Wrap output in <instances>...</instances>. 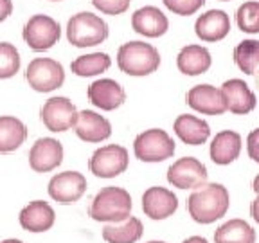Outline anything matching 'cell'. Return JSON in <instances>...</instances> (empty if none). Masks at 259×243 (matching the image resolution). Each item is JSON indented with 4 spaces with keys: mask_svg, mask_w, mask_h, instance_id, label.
Segmentation results:
<instances>
[{
    "mask_svg": "<svg viewBox=\"0 0 259 243\" xmlns=\"http://www.w3.org/2000/svg\"><path fill=\"white\" fill-rule=\"evenodd\" d=\"M231 207V194L225 186L216 182L203 184L193 189L187 198V213L196 223L209 225L223 218Z\"/></svg>",
    "mask_w": 259,
    "mask_h": 243,
    "instance_id": "obj_1",
    "label": "cell"
},
{
    "mask_svg": "<svg viewBox=\"0 0 259 243\" xmlns=\"http://www.w3.org/2000/svg\"><path fill=\"white\" fill-rule=\"evenodd\" d=\"M132 194L119 186H106L94 196L89 216L99 223H119L132 216Z\"/></svg>",
    "mask_w": 259,
    "mask_h": 243,
    "instance_id": "obj_2",
    "label": "cell"
},
{
    "mask_svg": "<svg viewBox=\"0 0 259 243\" xmlns=\"http://www.w3.org/2000/svg\"><path fill=\"white\" fill-rule=\"evenodd\" d=\"M117 67L121 72L134 77H144L157 72L160 67V53L148 42H126L117 51Z\"/></svg>",
    "mask_w": 259,
    "mask_h": 243,
    "instance_id": "obj_3",
    "label": "cell"
},
{
    "mask_svg": "<svg viewBox=\"0 0 259 243\" xmlns=\"http://www.w3.org/2000/svg\"><path fill=\"white\" fill-rule=\"evenodd\" d=\"M108 34V24L99 15H94L90 11L76 13L67 24V40L77 49L101 45L103 42H106Z\"/></svg>",
    "mask_w": 259,
    "mask_h": 243,
    "instance_id": "obj_4",
    "label": "cell"
},
{
    "mask_svg": "<svg viewBox=\"0 0 259 243\" xmlns=\"http://www.w3.org/2000/svg\"><path fill=\"white\" fill-rule=\"evenodd\" d=\"M175 151H177V142L162 128L144 130L134 141V153L141 162H150V164L164 162L173 157Z\"/></svg>",
    "mask_w": 259,
    "mask_h": 243,
    "instance_id": "obj_5",
    "label": "cell"
},
{
    "mask_svg": "<svg viewBox=\"0 0 259 243\" xmlns=\"http://www.w3.org/2000/svg\"><path fill=\"white\" fill-rule=\"evenodd\" d=\"M25 81L34 92H54L65 83V69L53 58H34L25 69Z\"/></svg>",
    "mask_w": 259,
    "mask_h": 243,
    "instance_id": "obj_6",
    "label": "cell"
},
{
    "mask_svg": "<svg viewBox=\"0 0 259 243\" xmlns=\"http://www.w3.org/2000/svg\"><path fill=\"white\" fill-rule=\"evenodd\" d=\"M22 38L34 53H44L53 49L61 38V27L53 16L32 15L24 25Z\"/></svg>",
    "mask_w": 259,
    "mask_h": 243,
    "instance_id": "obj_7",
    "label": "cell"
},
{
    "mask_svg": "<svg viewBox=\"0 0 259 243\" xmlns=\"http://www.w3.org/2000/svg\"><path fill=\"white\" fill-rule=\"evenodd\" d=\"M130 166V153L121 144H106L97 148L89 160V170L97 178H115Z\"/></svg>",
    "mask_w": 259,
    "mask_h": 243,
    "instance_id": "obj_8",
    "label": "cell"
},
{
    "mask_svg": "<svg viewBox=\"0 0 259 243\" xmlns=\"http://www.w3.org/2000/svg\"><path fill=\"white\" fill-rule=\"evenodd\" d=\"M77 108L69 97L54 96L49 97L40 108V119L44 126L53 134H63L74 128L77 121Z\"/></svg>",
    "mask_w": 259,
    "mask_h": 243,
    "instance_id": "obj_9",
    "label": "cell"
},
{
    "mask_svg": "<svg viewBox=\"0 0 259 243\" xmlns=\"http://www.w3.org/2000/svg\"><path fill=\"white\" fill-rule=\"evenodd\" d=\"M87 178L79 171H61L49 180L47 193L49 196L60 206H72L83 198L87 193Z\"/></svg>",
    "mask_w": 259,
    "mask_h": 243,
    "instance_id": "obj_10",
    "label": "cell"
},
{
    "mask_svg": "<svg viewBox=\"0 0 259 243\" xmlns=\"http://www.w3.org/2000/svg\"><path fill=\"white\" fill-rule=\"evenodd\" d=\"M209 178L205 164L194 157H182L175 160L167 170V182L177 189H196Z\"/></svg>",
    "mask_w": 259,
    "mask_h": 243,
    "instance_id": "obj_11",
    "label": "cell"
},
{
    "mask_svg": "<svg viewBox=\"0 0 259 243\" xmlns=\"http://www.w3.org/2000/svg\"><path fill=\"white\" fill-rule=\"evenodd\" d=\"M63 144L54 137H40L29 150V168L34 173H51L63 162Z\"/></svg>",
    "mask_w": 259,
    "mask_h": 243,
    "instance_id": "obj_12",
    "label": "cell"
},
{
    "mask_svg": "<svg viewBox=\"0 0 259 243\" xmlns=\"http://www.w3.org/2000/svg\"><path fill=\"white\" fill-rule=\"evenodd\" d=\"M186 103L202 115H223L227 112L222 89H216L209 83L191 87L186 94Z\"/></svg>",
    "mask_w": 259,
    "mask_h": 243,
    "instance_id": "obj_13",
    "label": "cell"
},
{
    "mask_svg": "<svg viewBox=\"0 0 259 243\" xmlns=\"http://www.w3.org/2000/svg\"><path fill=\"white\" fill-rule=\"evenodd\" d=\"M178 209L177 194L167 187L151 186L142 194V211L148 218L160 222L169 216H173Z\"/></svg>",
    "mask_w": 259,
    "mask_h": 243,
    "instance_id": "obj_14",
    "label": "cell"
},
{
    "mask_svg": "<svg viewBox=\"0 0 259 243\" xmlns=\"http://www.w3.org/2000/svg\"><path fill=\"white\" fill-rule=\"evenodd\" d=\"M87 96H89V101L103 112H113L126 101L124 89L110 77H103L90 83V87L87 89Z\"/></svg>",
    "mask_w": 259,
    "mask_h": 243,
    "instance_id": "obj_15",
    "label": "cell"
},
{
    "mask_svg": "<svg viewBox=\"0 0 259 243\" xmlns=\"http://www.w3.org/2000/svg\"><path fill=\"white\" fill-rule=\"evenodd\" d=\"M74 132L83 142L89 144H99L106 141L112 135V125L110 121L101 115V113L94 112V110H81L77 113V121L74 125Z\"/></svg>",
    "mask_w": 259,
    "mask_h": 243,
    "instance_id": "obj_16",
    "label": "cell"
},
{
    "mask_svg": "<svg viewBox=\"0 0 259 243\" xmlns=\"http://www.w3.org/2000/svg\"><path fill=\"white\" fill-rule=\"evenodd\" d=\"M194 32L205 44H216L231 32V18L223 9H209L194 22Z\"/></svg>",
    "mask_w": 259,
    "mask_h": 243,
    "instance_id": "obj_17",
    "label": "cell"
},
{
    "mask_svg": "<svg viewBox=\"0 0 259 243\" xmlns=\"http://www.w3.org/2000/svg\"><path fill=\"white\" fill-rule=\"evenodd\" d=\"M222 92L227 103V112L234 115H247L257 105V97L252 92L250 87L239 77L227 79L222 85Z\"/></svg>",
    "mask_w": 259,
    "mask_h": 243,
    "instance_id": "obj_18",
    "label": "cell"
},
{
    "mask_svg": "<svg viewBox=\"0 0 259 243\" xmlns=\"http://www.w3.org/2000/svg\"><path fill=\"white\" fill-rule=\"evenodd\" d=\"M20 227L27 232H47L51 231L56 223V213L53 206L44 200H32L29 202L18 215Z\"/></svg>",
    "mask_w": 259,
    "mask_h": 243,
    "instance_id": "obj_19",
    "label": "cell"
},
{
    "mask_svg": "<svg viewBox=\"0 0 259 243\" xmlns=\"http://www.w3.org/2000/svg\"><path fill=\"white\" fill-rule=\"evenodd\" d=\"M132 27L137 34L144 38H160L169 29V20L162 9L157 6H144L134 11L132 15Z\"/></svg>",
    "mask_w": 259,
    "mask_h": 243,
    "instance_id": "obj_20",
    "label": "cell"
},
{
    "mask_svg": "<svg viewBox=\"0 0 259 243\" xmlns=\"http://www.w3.org/2000/svg\"><path fill=\"white\" fill-rule=\"evenodd\" d=\"M243 139L234 130H223L210 141L209 155L210 160L218 166H229L241 155Z\"/></svg>",
    "mask_w": 259,
    "mask_h": 243,
    "instance_id": "obj_21",
    "label": "cell"
},
{
    "mask_svg": "<svg viewBox=\"0 0 259 243\" xmlns=\"http://www.w3.org/2000/svg\"><path fill=\"white\" fill-rule=\"evenodd\" d=\"M212 65L209 49L198 44H189L180 49L177 56V67L184 76H200L205 74Z\"/></svg>",
    "mask_w": 259,
    "mask_h": 243,
    "instance_id": "obj_22",
    "label": "cell"
},
{
    "mask_svg": "<svg viewBox=\"0 0 259 243\" xmlns=\"http://www.w3.org/2000/svg\"><path fill=\"white\" fill-rule=\"evenodd\" d=\"M173 132L187 146L205 144L210 137V126L207 125V121L196 117V115H191V113H182L175 119Z\"/></svg>",
    "mask_w": 259,
    "mask_h": 243,
    "instance_id": "obj_23",
    "label": "cell"
},
{
    "mask_svg": "<svg viewBox=\"0 0 259 243\" xmlns=\"http://www.w3.org/2000/svg\"><path fill=\"white\" fill-rule=\"evenodd\" d=\"M27 139V126L15 115H0V153H13Z\"/></svg>",
    "mask_w": 259,
    "mask_h": 243,
    "instance_id": "obj_24",
    "label": "cell"
},
{
    "mask_svg": "<svg viewBox=\"0 0 259 243\" xmlns=\"http://www.w3.org/2000/svg\"><path fill=\"white\" fill-rule=\"evenodd\" d=\"M144 225L137 216H130L124 222L106 223L103 227V239L106 243H137L142 238Z\"/></svg>",
    "mask_w": 259,
    "mask_h": 243,
    "instance_id": "obj_25",
    "label": "cell"
},
{
    "mask_svg": "<svg viewBox=\"0 0 259 243\" xmlns=\"http://www.w3.org/2000/svg\"><path fill=\"white\" fill-rule=\"evenodd\" d=\"M214 243H255V231L245 220L232 218L216 229Z\"/></svg>",
    "mask_w": 259,
    "mask_h": 243,
    "instance_id": "obj_26",
    "label": "cell"
},
{
    "mask_svg": "<svg viewBox=\"0 0 259 243\" xmlns=\"http://www.w3.org/2000/svg\"><path fill=\"white\" fill-rule=\"evenodd\" d=\"M112 67V58L106 53H90L77 56L76 60L70 63V70L72 74L79 77H94L99 74L106 72Z\"/></svg>",
    "mask_w": 259,
    "mask_h": 243,
    "instance_id": "obj_27",
    "label": "cell"
},
{
    "mask_svg": "<svg viewBox=\"0 0 259 243\" xmlns=\"http://www.w3.org/2000/svg\"><path fill=\"white\" fill-rule=\"evenodd\" d=\"M234 63L243 74L254 76L259 70V40H243L234 47Z\"/></svg>",
    "mask_w": 259,
    "mask_h": 243,
    "instance_id": "obj_28",
    "label": "cell"
},
{
    "mask_svg": "<svg viewBox=\"0 0 259 243\" xmlns=\"http://www.w3.org/2000/svg\"><path fill=\"white\" fill-rule=\"evenodd\" d=\"M236 25L247 34H259V2L248 0L243 2L236 11Z\"/></svg>",
    "mask_w": 259,
    "mask_h": 243,
    "instance_id": "obj_29",
    "label": "cell"
},
{
    "mask_svg": "<svg viewBox=\"0 0 259 243\" xmlns=\"http://www.w3.org/2000/svg\"><path fill=\"white\" fill-rule=\"evenodd\" d=\"M22 67V58L18 49L9 42H0V79H9L16 76Z\"/></svg>",
    "mask_w": 259,
    "mask_h": 243,
    "instance_id": "obj_30",
    "label": "cell"
},
{
    "mask_svg": "<svg viewBox=\"0 0 259 243\" xmlns=\"http://www.w3.org/2000/svg\"><path fill=\"white\" fill-rule=\"evenodd\" d=\"M171 13L178 16H191L205 6V0H162Z\"/></svg>",
    "mask_w": 259,
    "mask_h": 243,
    "instance_id": "obj_31",
    "label": "cell"
},
{
    "mask_svg": "<svg viewBox=\"0 0 259 243\" xmlns=\"http://www.w3.org/2000/svg\"><path fill=\"white\" fill-rule=\"evenodd\" d=\"M92 4L103 15L117 16V15H124L128 11L132 0H92Z\"/></svg>",
    "mask_w": 259,
    "mask_h": 243,
    "instance_id": "obj_32",
    "label": "cell"
},
{
    "mask_svg": "<svg viewBox=\"0 0 259 243\" xmlns=\"http://www.w3.org/2000/svg\"><path fill=\"white\" fill-rule=\"evenodd\" d=\"M247 153L254 162L259 164V128L252 130L247 137Z\"/></svg>",
    "mask_w": 259,
    "mask_h": 243,
    "instance_id": "obj_33",
    "label": "cell"
},
{
    "mask_svg": "<svg viewBox=\"0 0 259 243\" xmlns=\"http://www.w3.org/2000/svg\"><path fill=\"white\" fill-rule=\"evenodd\" d=\"M13 15V0H0V24Z\"/></svg>",
    "mask_w": 259,
    "mask_h": 243,
    "instance_id": "obj_34",
    "label": "cell"
},
{
    "mask_svg": "<svg viewBox=\"0 0 259 243\" xmlns=\"http://www.w3.org/2000/svg\"><path fill=\"white\" fill-rule=\"evenodd\" d=\"M250 216H252V220L259 225V193L255 194L254 202H252V206H250Z\"/></svg>",
    "mask_w": 259,
    "mask_h": 243,
    "instance_id": "obj_35",
    "label": "cell"
},
{
    "mask_svg": "<svg viewBox=\"0 0 259 243\" xmlns=\"http://www.w3.org/2000/svg\"><path fill=\"white\" fill-rule=\"evenodd\" d=\"M182 243H209L205 238H202V236H191V238L184 239Z\"/></svg>",
    "mask_w": 259,
    "mask_h": 243,
    "instance_id": "obj_36",
    "label": "cell"
},
{
    "mask_svg": "<svg viewBox=\"0 0 259 243\" xmlns=\"http://www.w3.org/2000/svg\"><path fill=\"white\" fill-rule=\"evenodd\" d=\"M252 189H254V193H255V194L259 193V175H255L254 180H252Z\"/></svg>",
    "mask_w": 259,
    "mask_h": 243,
    "instance_id": "obj_37",
    "label": "cell"
},
{
    "mask_svg": "<svg viewBox=\"0 0 259 243\" xmlns=\"http://www.w3.org/2000/svg\"><path fill=\"white\" fill-rule=\"evenodd\" d=\"M0 243H24L22 239H16V238H8V239H2Z\"/></svg>",
    "mask_w": 259,
    "mask_h": 243,
    "instance_id": "obj_38",
    "label": "cell"
},
{
    "mask_svg": "<svg viewBox=\"0 0 259 243\" xmlns=\"http://www.w3.org/2000/svg\"><path fill=\"white\" fill-rule=\"evenodd\" d=\"M254 76H255V87H257V90H259V70L254 74Z\"/></svg>",
    "mask_w": 259,
    "mask_h": 243,
    "instance_id": "obj_39",
    "label": "cell"
},
{
    "mask_svg": "<svg viewBox=\"0 0 259 243\" xmlns=\"http://www.w3.org/2000/svg\"><path fill=\"white\" fill-rule=\"evenodd\" d=\"M148 243H166V241H160V239H151V241H148Z\"/></svg>",
    "mask_w": 259,
    "mask_h": 243,
    "instance_id": "obj_40",
    "label": "cell"
},
{
    "mask_svg": "<svg viewBox=\"0 0 259 243\" xmlns=\"http://www.w3.org/2000/svg\"><path fill=\"white\" fill-rule=\"evenodd\" d=\"M51 2H60V0H51Z\"/></svg>",
    "mask_w": 259,
    "mask_h": 243,
    "instance_id": "obj_41",
    "label": "cell"
},
{
    "mask_svg": "<svg viewBox=\"0 0 259 243\" xmlns=\"http://www.w3.org/2000/svg\"><path fill=\"white\" fill-rule=\"evenodd\" d=\"M222 2H227V0H222Z\"/></svg>",
    "mask_w": 259,
    "mask_h": 243,
    "instance_id": "obj_42",
    "label": "cell"
}]
</instances>
